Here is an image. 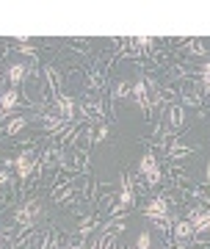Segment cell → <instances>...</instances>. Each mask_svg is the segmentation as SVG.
Masks as SVG:
<instances>
[{
	"label": "cell",
	"mask_w": 210,
	"mask_h": 249,
	"mask_svg": "<svg viewBox=\"0 0 210 249\" xmlns=\"http://www.w3.org/2000/svg\"><path fill=\"white\" fill-rule=\"evenodd\" d=\"M124 97H133V86L127 80H119L114 86V100H124Z\"/></svg>",
	"instance_id": "cell-17"
},
{
	"label": "cell",
	"mask_w": 210,
	"mask_h": 249,
	"mask_svg": "<svg viewBox=\"0 0 210 249\" xmlns=\"http://www.w3.org/2000/svg\"><path fill=\"white\" fill-rule=\"evenodd\" d=\"M6 116H9V114H6V111H3V108H0V122H3V119H6Z\"/></svg>",
	"instance_id": "cell-30"
},
{
	"label": "cell",
	"mask_w": 210,
	"mask_h": 249,
	"mask_svg": "<svg viewBox=\"0 0 210 249\" xmlns=\"http://www.w3.org/2000/svg\"><path fill=\"white\" fill-rule=\"evenodd\" d=\"M175 235L177 241H188L193 235V224L188 222V219H180V222H175Z\"/></svg>",
	"instance_id": "cell-12"
},
{
	"label": "cell",
	"mask_w": 210,
	"mask_h": 249,
	"mask_svg": "<svg viewBox=\"0 0 210 249\" xmlns=\"http://www.w3.org/2000/svg\"><path fill=\"white\" fill-rule=\"evenodd\" d=\"M199 75H202V78H210V61L199 67Z\"/></svg>",
	"instance_id": "cell-25"
},
{
	"label": "cell",
	"mask_w": 210,
	"mask_h": 249,
	"mask_svg": "<svg viewBox=\"0 0 210 249\" xmlns=\"http://www.w3.org/2000/svg\"><path fill=\"white\" fill-rule=\"evenodd\" d=\"M205 186H210V160H208V166H205Z\"/></svg>",
	"instance_id": "cell-28"
},
{
	"label": "cell",
	"mask_w": 210,
	"mask_h": 249,
	"mask_svg": "<svg viewBox=\"0 0 210 249\" xmlns=\"http://www.w3.org/2000/svg\"><path fill=\"white\" fill-rule=\"evenodd\" d=\"M127 249H136V244H133V247H127Z\"/></svg>",
	"instance_id": "cell-31"
},
{
	"label": "cell",
	"mask_w": 210,
	"mask_h": 249,
	"mask_svg": "<svg viewBox=\"0 0 210 249\" xmlns=\"http://www.w3.org/2000/svg\"><path fill=\"white\" fill-rule=\"evenodd\" d=\"M94 227H97V216H86V219H80V224H78V235L80 238H86Z\"/></svg>",
	"instance_id": "cell-16"
},
{
	"label": "cell",
	"mask_w": 210,
	"mask_h": 249,
	"mask_svg": "<svg viewBox=\"0 0 210 249\" xmlns=\"http://www.w3.org/2000/svg\"><path fill=\"white\" fill-rule=\"evenodd\" d=\"M139 175L144 178V183H147V188H155L160 186V166H158V158L155 152H144L139 160Z\"/></svg>",
	"instance_id": "cell-1"
},
{
	"label": "cell",
	"mask_w": 210,
	"mask_h": 249,
	"mask_svg": "<svg viewBox=\"0 0 210 249\" xmlns=\"http://www.w3.org/2000/svg\"><path fill=\"white\" fill-rule=\"evenodd\" d=\"M52 114H58L61 119H67V122H75V100L70 97V94H55V103H52Z\"/></svg>",
	"instance_id": "cell-8"
},
{
	"label": "cell",
	"mask_w": 210,
	"mask_h": 249,
	"mask_svg": "<svg viewBox=\"0 0 210 249\" xmlns=\"http://www.w3.org/2000/svg\"><path fill=\"white\" fill-rule=\"evenodd\" d=\"M25 72H28L25 64H11V67H9V80H11V86H14V89L25 80Z\"/></svg>",
	"instance_id": "cell-13"
},
{
	"label": "cell",
	"mask_w": 210,
	"mask_h": 249,
	"mask_svg": "<svg viewBox=\"0 0 210 249\" xmlns=\"http://www.w3.org/2000/svg\"><path fill=\"white\" fill-rule=\"evenodd\" d=\"M191 147H183L180 144V139H172V147L166 150V155H169V160H180V158H185V155H191Z\"/></svg>",
	"instance_id": "cell-11"
},
{
	"label": "cell",
	"mask_w": 210,
	"mask_h": 249,
	"mask_svg": "<svg viewBox=\"0 0 210 249\" xmlns=\"http://www.w3.org/2000/svg\"><path fill=\"white\" fill-rule=\"evenodd\" d=\"M67 249H88V247H86V244H70Z\"/></svg>",
	"instance_id": "cell-29"
},
{
	"label": "cell",
	"mask_w": 210,
	"mask_h": 249,
	"mask_svg": "<svg viewBox=\"0 0 210 249\" xmlns=\"http://www.w3.org/2000/svg\"><path fill=\"white\" fill-rule=\"evenodd\" d=\"M39 216H42V202L34 196V199H28L25 205H19L17 211H14V222L28 230V227H34L39 222Z\"/></svg>",
	"instance_id": "cell-2"
},
{
	"label": "cell",
	"mask_w": 210,
	"mask_h": 249,
	"mask_svg": "<svg viewBox=\"0 0 210 249\" xmlns=\"http://www.w3.org/2000/svg\"><path fill=\"white\" fill-rule=\"evenodd\" d=\"M108 133H111V130H108V124H100V127H97V133H94V139H91V144L105 142V139H108Z\"/></svg>",
	"instance_id": "cell-20"
},
{
	"label": "cell",
	"mask_w": 210,
	"mask_h": 249,
	"mask_svg": "<svg viewBox=\"0 0 210 249\" xmlns=\"http://www.w3.org/2000/svg\"><path fill=\"white\" fill-rule=\"evenodd\" d=\"M188 53L205 55V53H208V50H205V42H199V39H196V42H188Z\"/></svg>",
	"instance_id": "cell-21"
},
{
	"label": "cell",
	"mask_w": 210,
	"mask_h": 249,
	"mask_svg": "<svg viewBox=\"0 0 210 249\" xmlns=\"http://www.w3.org/2000/svg\"><path fill=\"white\" fill-rule=\"evenodd\" d=\"M39 119L44 122V130H47V136H55V133H61L64 127H72V122L61 119L58 114H42Z\"/></svg>",
	"instance_id": "cell-10"
},
{
	"label": "cell",
	"mask_w": 210,
	"mask_h": 249,
	"mask_svg": "<svg viewBox=\"0 0 210 249\" xmlns=\"http://www.w3.org/2000/svg\"><path fill=\"white\" fill-rule=\"evenodd\" d=\"M185 219L193 224V235H202V232L210 230V211H205L199 205L188 208V216H185Z\"/></svg>",
	"instance_id": "cell-5"
},
{
	"label": "cell",
	"mask_w": 210,
	"mask_h": 249,
	"mask_svg": "<svg viewBox=\"0 0 210 249\" xmlns=\"http://www.w3.org/2000/svg\"><path fill=\"white\" fill-rule=\"evenodd\" d=\"M17 53H25V55H36V50L31 45H25V42H17Z\"/></svg>",
	"instance_id": "cell-24"
},
{
	"label": "cell",
	"mask_w": 210,
	"mask_h": 249,
	"mask_svg": "<svg viewBox=\"0 0 210 249\" xmlns=\"http://www.w3.org/2000/svg\"><path fill=\"white\" fill-rule=\"evenodd\" d=\"M141 213L152 219V222H169V205H166V196H155V199H149L147 208L141 211Z\"/></svg>",
	"instance_id": "cell-6"
},
{
	"label": "cell",
	"mask_w": 210,
	"mask_h": 249,
	"mask_svg": "<svg viewBox=\"0 0 210 249\" xmlns=\"http://www.w3.org/2000/svg\"><path fill=\"white\" fill-rule=\"evenodd\" d=\"M14 166H17V178L25 183L28 178H31V172L36 169V160H34V150H22L14 158Z\"/></svg>",
	"instance_id": "cell-7"
},
{
	"label": "cell",
	"mask_w": 210,
	"mask_h": 249,
	"mask_svg": "<svg viewBox=\"0 0 210 249\" xmlns=\"http://www.w3.org/2000/svg\"><path fill=\"white\" fill-rule=\"evenodd\" d=\"M133 103H136L144 114H152V111H155V108H152V94H149V86H147L144 78L133 83Z\"/></svg>",
	"instance_id": "cell-4"
},
{
	"label": "cell",
	"mask_w": 210,
	"mask_h": 249,
	"mask_svg": "<svg viewBox=\"0 0 210 249\" xmlns=\"http://www.w3.org/2000/svg\"><path fill=\"white\" fill-rule=\"evenodd\" d=\"M183 103H185V106H199V94H193V91H185V94H183Z\"/></svg>",
	"instance_id": "cell-23"
},
{
	"label": "cell",
	"mask_w": 210,
	"mask_h": 249,
	"mask_svg": "<svg viewBox=\"0 0 210 249\" xmlns=\"http://www.w3.org/2000/svg\"><path fill=\"white\" fill-rule=\"evenodd\" d=\"M183 122H185V111L180 106H172V108H169V114H166V127H169V130H166L163 139H175V133L183 127Z\"/></svg>",
	"instance_id": "cell-9"
},
{
	"label": "cell",
	"mask_w": 210,
	"mask_h": 249,
	"mask_svg": "<svg viewBox=\"0 0 210 249\" xmlns=\"http://www.w3.org/2000/svg\"><path fill=\"white\" fill-rule=\"evenodd\" d=\"M9 180H11V175H9V172H6V169H0V186H6Z\"/></svg>",
	"instance_id": "cell-26"
},
{
	"label": "cell",
	"mask_w": 210,
	"mask_h": 249,
	"mask_svg": "<svg viewBox=\"0 0 210 249\" xmlns=\"http://www.w3.org/2000/svg\"><path fill=\"white\" fill-rule=\"evenodd\" d=\"M17 103H19V97H17V89H9V91H3L0 94V108L9 114L11 108H17Z\"/></svg>",
	"instance_id": "cell-14"
},
{
	"label": "cell",
	"mask_w": 210,
	"mask_h": 249,
	"mask_svg": "<svg viewBox=\"0 0 210 249\" xmlns=\"http://www.w3.org/2000/svg\"><path fill=\"white\" fill-rule=\"evenodd\" d=\"M100 86H103V72L100 70H91L88 72V89H100Z\"/></svg>",
	"instance_id": "cell-18"
},
{
	"label": "cell",
	"mask_w": 210,
	"mask_h": 249,
	"mask_svg": "<svg viewBox=\"0 0 210 249\" xmlns=\"http://www.w3.org/2000/svg\"><path fill=\"white\" fill-rule=\"evenodd\" d=\"M202 89H205V94H210V78H202Z\"/></svg>",
	"instance_id": "cell-27"
},
{
	"label": "cell",
	"mask_w": 210,
	"mask_h": 249,
	"mask_svg": "<svg viewBox=\"0 0 210 249\" xmlns=\"http://www.w3.org/2000/svg\"><path fill=\"white\" fill-rule=\"evenodd\" d=\"M136 249H152V235L147 230L139 232V238H136Z\"/></svg>",
	"instance_id": "cell-19"
},
{
	"label": "cell",
	"mask_w": 210,
	"mask_h": 249,
	"mask_svg": "<svg viewBox=\"0 0 210 249\" xmlns=\"http://www.w3.org/2000/svg\"><path fill=\"white\" fill-rule=\"evenodd\" d=\"M188 194H191L193 199H202V202H205V205H210V194H205L202 188H188Z\"/></svg>",
	"instance_id": "cell-22"
},
{
	"label": "cell",
	"mask_w": 210,
	"mask_h": 249,
	"mask_svg": "<svg viewBox=\"0 0 210 249\" xmlns=\"http://www.w3.org/2000/svg\"><path fill=\"white\" fill-rule=\"evenodd\" d=\"M133 202H136L133 178H130V175H122V191H119V202H116V208H111V216H122L124 211H130Z\"/></svg>",
	"instance_id": "cell-3"
},
{
	"label": "cell",
	"mask_w": 210,
	"mask_h": 249,
	"mask_svg": "<svg viewBox=\"0 0 210 249\" xmlns=\"http://www.w3.org/2000/svg\"><path fill=\"white\" fill-rule=\"evenodd\" d=\"M28 122H31L28 116H14V119L6 124V136H17L19 130H25V127H28Z\"/></svg>",
	"instance_id": "cell-15"
},
{
	"label": "cell",
	"mask_w": 210,
	"mask_h": 249,
	"mask_svg": "<svg viewBox=\"0 0 210 249\" xmlns=\"http://www.w3.org/2000/svg\"><path fill=\"white\" fill-rule=\"evenodd\" d=\"M0 78H3V75H0Z\"/></svg>",
	"instance_id": "cell-32"
}]
</instances>
